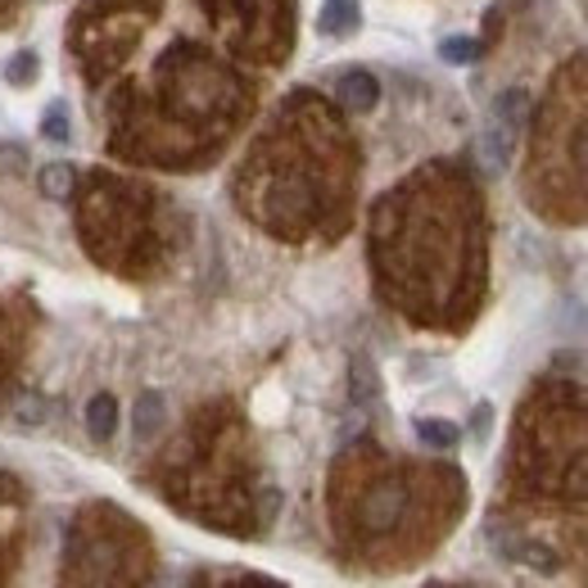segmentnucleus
I'll use <instances>...</instances> for the list:
<instances>
[{
	"label": "nucleus",
	"mask_w": 588,
	"mask_h": 588,
	"mask_svg": "<svg viewBox=\"0 0 588 588\" xmlns=\"http://www.w3.org/2000/svg\"><path fill=\"white\" fill-rule=\"evenodd\" d=\"M521 123H525V91H507V95H498V104H494V123H489V132H485V159H489V168H502V163H507L511 140H517Z\"/></svg>",
	"instance_id": "1"
},
{
	"label": "nucleus",
	"mask_w": 588,
	"mask_h": 588,
	"mask_svg": "<svg viewBox=\"0 0 588 588\" xmlns=\"http://www.w3.org/2000/svg\"><path fill=\"white\" fill-rule=\"evenodd\" d=\"M336 91H340V104L349 109V114H372V109L381 104V82L366 68H349Z\"/></svg>",
	"instance_id": "2"
},
{
	"label": "nucleus",
	"mask_w": 588,
	"mask_h": 588,
	"mask_svg": "<svg viewBox=\"0 0 588 588\" xmlns=\"http://www.w3.org/2000/svg\"><path fill=\"white\" fill-rule=\"evenodd\" d=\"M362 27V5L358 0H326L321 14H317V32L330 36V42H344Z\"/></svg>",
	"instance_id": "3"
},
{
	"label": "nucleus",
	"mask_w": 588,
	"mask_h": 588,
	"mask_svg": "<svg viewBox=\"0 0 588 588\" xmlns=\"http://www.w3.org/2000/svg\"><path fill=\"white\" fill-rule=\"evenodd\" d=\"M87 430H91V439H100V444L118 430V403H114V394H95L87 403Z\"/></svg>",
	"instance_id": "4"
},
{
	"label": "nucleus",
	"mask_w": 588,
	"mask_h": 588,
	"mask_svg": "<svg viewBox=\"0 0 588 588\" xmlns=\"http://www.w3.org/2000/svg\"><path fill=\"white\" fill-rule=\"evenodd\" d=\"M132 421H136V434H140V439H150V434L163 426V398H159V394H140Z\"/></svg>",
	"instance_id": "5"
},
{
	"label": "nucleus",
	"mask_w": 588,
	"mask_h": 588,
	"mask_svg": "<svg viewBox=\"0 0 588 588\" xmlns=\"http://www.w3.org/2000/svg\"><path fill=\"white\" fill-rule=\"evenodd\" d=\"M480 42H475V36H449V42H439V59H444V64H475V59H480Z\"/></svg>",
	"instance_id": "6"
},
{
	"label": "nucleus",
	"mask_w": 588,
	"mask_h": 588,
	"mask_svg": "<svg viewBox=\"0 0 588 588\" xmlns=\"http://www.w3.org/2000/svg\"><path fill=\"white\" fill-rule=\"evenodd\" d=\"M42 195L46 200H68L72 195V168L68 163H46L42 168Z\"/></svg>",
	"instance_id": "7"
},
{
	"label": "nucleus",
	"mask_w": 588,
	"mask_h": 588,
	"mask_svg": "<svg viewBox=\"0 0 588 588\" xmlns=\"http://www.w3.org/2000/svg\"><path fill=\"white\" fill-rule=\"evenodd\" d=\"M417 439H421V444H430V449H453L462 434H457L453 421H434L430 417V421H417Z\"/></svg>",
	"instance_id": "8"
},
{
	"label": "nucleus",
	"mask_w": 588,
	"mask_h": 588,
	"mask_svg": "<svg viewBox=\"0 0 588 588\" xmlns=\"http://www.w3.org/2000/svg\"><path fill=\"white\" fill-rule=\"evenodd\" d=\"M42 136H46V140H59V145L68 140V109H64V104H55L50 114L42 118Z\"/></svg>",
	"instance_id": "9"
},
{
	"label": "nucleus",
	"mask_w": 588,
	"mask_h": 588,
	"mask_svg": "<svg viewBox=\"0 0 588 588\" xmlns=\"http://www.w3.org/2000/svg\"><path fill=\"white\" fill-rule=\"evenodd\" d=\"M5 78H10V82H32V78H36V55H32V50H23L19 59H10Z\"/></svg>",
	"instance_id": "10"
},
{
	"label": "nucleus",
	"mask_w": 588,
	"mask_h": 588,
	"mask_svg": "<svg viewBox=\"0 0 588 588\" xmlns=\"http://www.w3.org/2000/svg\"><path fill=\"white\" fill-rule=\"evenodd\" d=\"M525 562L530 566H543V570H557V557L547 553V547H525Z\"/></svg>",
	"instance_id": "11"
},
{
	"label": "nucleus",
	"mask_w": 588,
	"mask_h": 588,
	"mask_svg": "<svg viewBox=\"0 0 588 588\" xmlns=\"http://www.w3.org/2000/svg\"><path fill=\"white\" fill-rule=\"evenodd\" d=\"M575 155H579V163H584V168H588V127H584V132H579V145H575Z\"/></svg>",
	"instance_id": "12"
}]
</instances>
